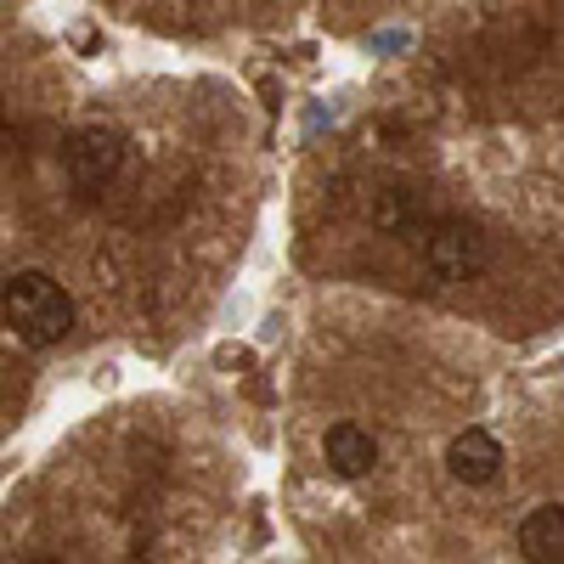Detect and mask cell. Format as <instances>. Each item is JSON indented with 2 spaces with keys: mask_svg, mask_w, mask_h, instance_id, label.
<instances>
[{
  "mask_svg": "<svg viewBox=\"0 0 564 564\" xmlns=\"http://www.w3.org/2000/svg\"><path fill=\"white\" fill-rule=\"evenodd\" d=\"M322 457H327V468H334L339 480H361V475L379 468V435L345 417V423H334V430L322 435Z\"/></svg>",
  "mask_w": 564,
  "mask_h": 564,
  "instance_id": "obj_5",
  "label": "cell"
},
{
  "mask_svg": "<svg viewBox=\"0 0 564 564\" xmlns=\"http://www.w3.org/2000/svg\"><path fill=\"white\" fill-rule=\"evenodd\" d=\"M423 265L441 282H475L491 265V238L475 220H430L423 226Z\"/></svg>",
  "mask_w": 564,
  "mask_h": 564,
  "instance_id": "obj_3",
  "label": "cell"
},
{
  "mask_svg": "<svg viewBox=\"0 0 564 564\" xmlns=\"http://www.w3.org/2000/svg\"><path fill=\"white\" fill-rule=\"evenodd\" d=\"M502 463H508V452H502V441L491 430H463L446 446V468H452V480H463V486H491L502 475Z\"/></svg>",
  "mask_w": 564,
  "mask_h": 564,
  "instance_id": "obj_4",
  "label": "cell"
},
{
  "mask_svg": "<svg viewBox=\"0 0 564 564\" xmlns=\"http://www.w3.org/2000/svg\"><path fill=\"white\" fill-rule=\"evenodd\" d=\"M124 170V135L108 130V124H79L63 135V175L74 181V193L97 198L119 181Z\"/></svg>",
  "mask_w": 564,
  "mask_h": 564,
  "instance_id": "obj_2",
  "label": "cell"
},
{
  "mask_svg": "<svg viewBox=\"0 0 564 564\" xmlns=\"http://www.w3.org/2000/svg\"><path fill=\"white\" fill-rule=\"evenodd\" d=\"M520 553L531 564H558L564 558V508L558 502H542L520 520Z\"/></svg>",
  "mask_w": 564,
  "mask_h": 564,
  "instance_id": "obj_6",
  "label": "cell"
},
{
  "mask_svg": "<svg viewBox=\"0 0 564 564\" xmlns=\"http://www.w3.org/2000/svg\"><path fill=\"white\" fill-rule=\"evenodd\" d=\"M0 316H7V327L29 350H52L74 334L79 311H74V294L52 271H18L7 282V294H0Z\"/></svg>",
  "mask_w": 564,
  "mask_h": 564,
  "instance_id": "obj_1",
  "label": "cell"
}]
</instances>
